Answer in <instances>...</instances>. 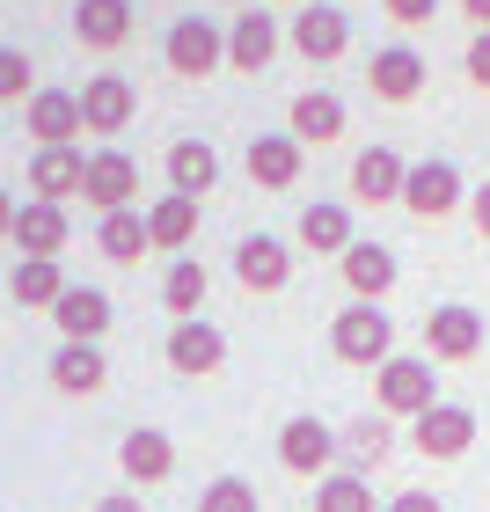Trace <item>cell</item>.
<instances>
[{"mask_svg": "<svg viewBox=\"0 0 490 512\" xmlns=\"http://www.w3.org/2000/svg\"><path fill=\"white\" fill-rule=\"evenodd\" d=\"M330 352L344 359V366H381L395 359V315L381 308V300H352V308H337V322H330Z\"/></svg>", "mask_w": 490, "mask_h": 512, "instance_id": "obj_1", "label": "cell"}, {"mask_svg": "<svg viewBox=\"0 0 490 512\" xmlns=\"http://www.w3.org/2000/svg\"><path fill=\"white\" fill-rule=\"evenodd\" d=\"M373 403H381V417H425L432 403H447L439 395V366L425 359V352H395L381 374H373Z\"/></svg>", "mask_w": 490, "mask_h": 512, "instance_id": "obj_2", "label": "cell"}, {"mask_svg": "<svg viewBox=\"0 0 490 512\" xmlns=\"http://www.w3.org/2000/svg\"><path fill=\"white\" fill-rule=\"evenodd\" d=\"M161 59H169V74L205 81V74H220V66H227V30L213 15H176V30L161 37Z\"/></svg>", "mask_w": 490, "mask_h": 512, "instance_id": "obj_3", "label": "cell"}, {"mask_svg": "<svg viewBox=\"0 0 490 512\" xmlns=\"http://www.w3.org/2000/svg\"><path fill=\"white\" fill-rule=\"evenodd\" d=\"M286 44H293L308 66H330V59L352 52V15H344L337 0H308V8L286 22Z\"/></svg>", "mask_w": 490, "mask_h": 512, "instance_id": "obj_4", "label": "cell"}, {"mask_svg": "<svg viewBox=\"0 0 490 512\" xmlns=\"http://www.w3.org/2000/svg\"><path fill=\"white\" fill-rule=\"evenodd\" d=\"M476 352H483V315L469 300H439L425 315V359L432 366H469Z\"/></svg>", "mask_w": 490, "mask_h": 512, "instance_id": "obj_5", "label": "cell"}, {"mask_svg": "<svg viewBox=\"0 0 490 512\" xmlns=\"http://www.w3.org/2000/svg\"><path fill=\"white\" fill-rule=\"evenodd\" d=\"M81 205H96V213H132L139 205V161L125 147H96L88 154V176H81Z\"/></svg>", "mask_w": 490, "mask_h": 512, "instance_id": "obj_6", "label": "cell"}, {"mask_svg": "<svg viewBox=\"0 0 490 512\" xmlns=\"http://www.w3.org/2000/svg\"><path fill=\"white\" fill-rule=\"evenodd\" d=\"M469 205V183H461V169L454 161H410V183H403V213H417V220H447V213H461Z\"/></svg>", "mask_w": 490, "mask_h": 512, "instance_id": "obj_7", "label": "cell"}, {"mask_svg": "<svg viewBox=\"0 0 490 512\" xmlns=\"http://www.w3.org/2000/svg\"><path fill=\"white\" fill-rule=\"evenodd\" d=\"M22 132L37 139V147H81V88H37L30 103H22Z\"/></svg>", "mask_w": 490, "mask_h": 512, "instance_id": "obj_8", "label": "cell"}, {"mask_svg": "<svg viewBox=\"0 0 490 512\" xmlns=\"http://www.w3.org/2000/svg\"><path fill=\"white\" fill-rule=\"evenodd\" d=\"M337 432L322 425V417H286V425H278V461H286L293 476H337Z\"/></svg>", "mask_w": 490, "mask_h": 512, "instance_id": "obj_9", "label": "cell"}, {"mask_svg": "<svg viewBox=\"0 0 490 512\" xmlns=\"http://www.w3.org/2000/svg\"><path fill=\"white\" fill-rule=\"evenodd\" d=\"M410 447L425 454V461H461V454L476 447V410L469 403H432L410 425Z\"/></svg>", "mask_w": 490, "mask_h": 512, "instance_id": "obj_10", "label": "cell"}, {"mask_svg": "<svg viewBox=\"0 0 490 512\" xmlns=\"http://www.w3.org/2000/svg\"><path fill=\"white\" fill-rule=\"evenodd\" d=\"M425 74H432V66H425L417 44H381V52L366 59V88L381 103H417V96H425Z\"/></svg>", "mask_w": 490, "mask_h": 512, "instance_id": "obj_11", "label": "cell"}, {"mask_svg": "<svg viewBox=\"0 0 490 512\" xmlns=\"http://www.w3.org/2000/svg\"><path fill=\"white\" fill-rule=\"evenodd\" d=\"M278 44H286V30H278V15H264L256 0L227 22V66H235V74H264L278 59Z\"/></svg>", "mask_w": 490, "mask_h": 512, "instance_id": "obj_12", "label": "cell"}, {"mask_svg": "<svg viewBox=\"0 0 490 512\" xmlns=\"http://www.w3.org/2000/svg\"><path fill=\"white\" fill-rule=\"evenodd\" d=\"M132 110H139V88H132L125 74H88V81H81V125L96 132V139L125 132Z\"/></svg>", "mask_w": 490, "mask_h": 512, "instance_id": "obj_13", "label": "cell"}, {"mask_svg": "<svg viewBox=\"0 0 490 512\" xmlns=\"http://www.w3.org/2000/svg\"><path fill=\"white\" fill-rule=\"evenodd\" d=\"M300 169H308V147L293 132H256L249 139V183L256 191H293Z\"/></svg>", "mask_w": 490, "mask_h": 512, "instance_id": "obj_14", "label": "cell"}, {"mask_svg": "<svg viewBox=\"0 0 490 512\" xmlns=\"http://www.w3.org/2000/svg\"><path fill=\"white\" fill-rule=\"evenodd\" d=\"M235 278L249 293H286L293 286V249L278 235H242L235 242Z\"/></svg>", "mask_w": 490, "mask_h": 512, "instance_id": "obj_15", "label": "cell"}, {"mask_svg": "<svg viewBox=\"0 0 490 512\" xmlns=\"http://www.w3.org/2000/svg\"><path fill=\"white\" fill-rule=\"evenodd\" d=\"M161 352H169L176 374L205 381V374H220V366H227V337H220V322H205V315H198V322H176Z\"/></svg>", "mask_w": 490, "mask_h": 512, "instance_id": "obj_16", "label": "cell"}, {"mask_svg": "<svg viewBox=\"0 0 490 512\" xmlns=\"http://www.w3.org/2000/svg\"><path fill=\"white\" fill-rule=\"evenodd\" d=\"M118 469H125V483H169L176 476V439L169 432H154V425H132L125 439H118Z\"/></svg>", "mask_w": 490, "mask_h": 512, "instance_id": "obj_17", "label": "cell"}, {"mask_svg": "<svg viewBox=\"0 0 490 512\" xmlns=\"http://www.w3.org/2000/svg\"><path fill=\"white\" fill-rule=\"evenodd\" d=\"M337 271H344V286H352V300H388L395 278H403V264H395L388 242H352L337 256Z\"/></svg>", "mask_w": 490, "mask_h": 512, "instance_id": "obj_18", "label": "cell"}, {"mask_svg": "<svg viewBox=\"0 0 490 512\" xmlns=\"http://www.w3.org/2000/svg\"><path fill=\"white\" fill-rule=\"evenodd\" d=\"M286 132L300 139V147H330V139H344V96H337V88H300L293 110H286Z\"/></svg>", "mask_w": 490, "mask_h": 512, "instance_id": "obj_19", "label": "cell"}, {"mask_svg": "<svg viewBox=\"0 0 490 512\" xmlns=\"http://www.w3.org/2000/svg\"><path fill=\"white\" fill-rule=\"evenodd\" d=\"M403 183H410V161L395 147H366L352 161V198L359 205H403Z\"/></svg>", "mask_w": 490, "mask_h": 512, "instance_id": "obj_20", "label": "cell"}, {"mask_svg": "<svg viewBox=\"0 0 490 512\" xmlns=\"http://www.w3.org/2000/svg\"><path fill=\"white\" fill-rule=\"evenodd\" d=\"M52 322H59L66 344H103V330H110V293L103 286H66L59 308H52Z\"/></svg>", "mask_w": 490, "mask_h": 512, "instance_id": "obj_21", "label": "cell"}, {"mask_svg": "<svg viewBox=\"0 0 490 512\" xmlns=\"http://www.w3.org/2000/svg\"><path fill=\"white\" fill-rule=\"evenodd\" d=\"M81 176H88V154H81V147H37V154H30V191L52 198V205L81 198Z\"/></svg>", "mask_w": 490, "mask_h": 512, "instance_id": "obj_22", "label": "cell"}, {"mask_svg": "<svg viewBox=\"0 0 490 512\" xmlns=\"http://www.w3.org/2000/svg\"><path fill=\"white\" fill-rule=\"evenodd\" d=\"M359 235H352V205H337V198H315V205H300V249H315V256H344Z\"/></svg>", "mask_w": 490, "mask_h": 512, "instance_id": "obj_23", "label": "cell"}, {"mask_svg": "<svg viewBox=\"0 0 490 512\" xmlns=\"http://www.w3.org/2000/svg\"><path fill=\"white\" fill-rule=\"evenodd\" d=\"M74 37L88 52H118L132 37V0H74Z\"/></svg>", "mask_w": 490, "mask_h": 512, "instance_id": "obj_24", "label": "cell"}, {"mask_svg": "<svg viewBox=\"0 0 490 512\" xmlns=\"http://www.w3.org/2000/svg\"><path fill=\"white\" fill-rule=\"evenodd\" d=\"M66 235H74V227H66V205H52V198H30L15 213V249L22 256H59Z\"/></svg>", "mask_w": 490, "mask_h": 512, "instance_id": "obj_25", "label": "cell"}, {"mask_svg": "<svg viewBox=\"0 0 490 512\" xmlns=\"http://www.w3.org/2000/svg\"><path fill=\"white\" fill-rule=\"evenodd\" d=\"M103 381H110L103 344H59V352H52V388L59 395H96Z\"/></svg>", "mask_w": 490, "mask_h": 512, "instance_id": "obj_26", "label": "cell"}, {"mask_svg": "<svg viewBox=\"0 0 490 512\" xmlns=\"http://www.w3.org/2000/svg\"><path fill=\"white\" fill-rule=\"evenodd\" d=\"M147 235H154V249H191V235H198V198H183V191H161L154 205H147Z\"/></svg>", "mask_w": 490, "mask_h": 512, "instance_id": "obj_27", "label": "cell"}, {"mask_svg": "<svg viewBox=\"0 0 490 512\" xmlns=\"http://www.w3.org/2000/svg\"><path fill=\"white\" fill-rule=\"evenodd\" d=\"M8 293H15V308H44V315H52V308H59V293H66L59 256H22L15 278H8Z\"/></svg>", "mask_w": 490, "mask_h": 512, "instance_id": "obj_28", "label": "cell"}, {"mask_svg": "<svg viewBox=\"0 0 490 512\" xmlns=\"http://www.w3.org/2000/svg\"><path fill=\"white\" fill-rule=\"evenodd\" d=\"M205 293H213V271H205L198 256H176V264H169V278H161V308H169L176 322H198Z\"/></svg>", "mask_w": 490, "mask_h": 512, "instance_id": "obj_29", "label": "cell"}, {"mask_svg": "<svg viewBox=\"0 0 490 512\" xmlns=\"http://www.w3.org/2000/svg\"><path fill=\"white\" fill-rule=\"evenodd\" d=\"M213 183H220V154L205 147V139H176V147H169V191L205 198Z\"/></svg>", "mask_w": 490, "mask_h": 512, "instance_id": "obj_30", "label": "cell"}, {"mask_svg": "<svg viewBox=\"0 0 490 512\" xmlns=\"http://www.w3.org/2000/svg\"><path fill=\"white\" fill-rule=\"evenodd\" d=\"M96 249L110 256V264H139V256L154 249L147 213H139V205H132V213H103V220H96Z\"/></svg>", "mask_w": 490, "mask_h": 512, "instance_id": "obj_31", "label": "cell"}, {"mask_svg": "<svg viewBox=\"0 0 490 512\" xmlns=\"http://www.w3.org/2000/svg\"><path fill=\"white\" fill-rule=\"evenodd\" d=\"M337 447L352 454V469H381L388 447H395V425H388V417H352V425L337 432Z\"/></svg>", "mask_w": 490, "mask_h": 512, "instance_id": "obj_32", "label": "cell"}, {"mask_svg": "<svg viewBox=\"0 0 490 512\" xmlns=\"http://www.w3.org/2000/svg\"><path fill=\"white\" fill-rule=\"evenodd\" d=\"M315 512H373V483L359 469H337L315 483Z\"/></svg>", "mask_w": 490, "mask_h": 512, "instance_id": "obj_33", "label": "cell"}, {"mask_svg": "<svg viewBox=\"0 0 490 512\" xmlns=\"http://www.w3.org/2000/svg\"><path fill=\"white\" fill-rule=\"evenodd\" d=\"M198 512H264V498H256L249 476H213L198 491Z\"/></svg>", "mask_w": 490, "mask_h": 512, "instance_id": "obj_34", "label": "cell"}, {"mask_svg": "<svg viewBox=\"0 0 490 512\" xmlns=\"http://www.w3.org/2000/svg\"><path fill=\"white\" fill-rule=\"evenodd\" d=\"M37 96V66L22 44H0V103H30Z\"/></svg>", "mask_w": 490, "mask_h": 512, "instance_id": "obj_35", "label": "cell"}, {"mask_svg": "<svg viewBox=\"0 0 490 512\" xmlns=\"http://www.w3.org/2000/svg\"><path fill=\"white\" fill-rule=\"evenodd\" d=\"M439 8H447V0H381V15L395 22V30H425Z\"/></svg>", "mask_w": 490, "mask_h": 512, "instance_id": "obj_36", "label": "cell"}, {"mask_svg": "<svg viewBox=\"0 0 490 512\" xmlns=\"http://www.w3.org/2000/svg\"><path fill=\"white\" fill-rule=\"evenodd\" d=\"M461 66H469V81H476V88H490V30H476V37H469Z\"/></svg>", "mask_w": 490, "mask_h": 512, "instance_id": "obj_37", "label": "cell"}, {"mask_svg": "<svg viewBox=\"0 0 490 512\" xmlns=\"http://www.w3.org/2000/svg\"><path fill=\"white\" fill-rule=\"evenodd\" d=\"M388 512H447V505H439L432 491H395V498H388Z\"/></svg>", "mask_w": 490, "mask_h": 512, "instance_id": "obj_38", "label": "cell"}, {"mask_svg": "<svg viewBox=\"0 0 490 512\" xmlns=\"http://www.w3.org/2000/svg\"><path fill=\"white\" fill-rule=\"evenodd\" d=\"M469 220H476V235L490 242V183H476V191H469Z\"/></svg>", "mask_w": 490, "mask_h": 512, "instance_id": "obj_39", "label": "cell"}, {"mask_svg": "<svg viewBox=\"0 0 490 512\" xmlns=\"http://www.w3.org/2000/svg\"><path fill=\"white\" fill-rule=\"evenodd\" d=\"M96 512H147V505H139V491H110Z\"/></svg>", "mask_w": 490, "mask_h": 512, "instance_id": "obj_40", "label": "cell"}, {"mask_svg": "<svg viewBox=\"0 0 490 512\" xmlns=\"http://www.w3.org/2000/svg\"><path fill=\"white\" fill-rule=\"evenodd\" d=\"M15 213H22V205H15L8 191H0V242H15Z\"/></svg>", "mask_w": 490, "mask_h": 512, "instance_id": "obj_41", "label": "cell"}, {"mask_svg": "<svg viewBox=\"0 0 490 512\" xmlns=\"http://www.w3.org/2000/svg\"><path fill=\"white\" fill-rule=\"evenodd\" d=\"M454 8H461V15H469V22H476V30H490V0H454Z\"/></svg>", "mask_w": 490, "mask_h": 512, "instance_id": "obj_42", "label": "cell"}, {"mask_svg": "<svg viewBox=\"0 0 490 512\" xmlns=\"http://www.w3.org/2000/svg\"><path fill=\"white\" fill-rule=\"evenodd\" d=\"M271 8H308V0H271Z\"/></svg>", "mask_w": 490, "mask_h": 512, "instance_id": "obj_43", "label": "cell"}, {"mask_svg": "<svg viewBox=\"0 0 490 512\" xmlns=\"http://www.w3.org/2000/svg\"><path fill=\"white\" fill-rule=\"evenodd\" d=\"M337 8H344V0H337Z\"/></svg>", "mask_w": 490, "mask_h": 512, "instance_id": "obj_44", "label": "cell"}]
</instances>
